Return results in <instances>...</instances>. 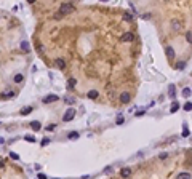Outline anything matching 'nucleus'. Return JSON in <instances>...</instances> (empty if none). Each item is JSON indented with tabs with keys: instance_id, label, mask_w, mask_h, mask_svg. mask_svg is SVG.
Returning <instances> with one entry per match:
<instances>
[{
	"instance_id": "16",
	"label": "nucleus",
	"mask_w": 192,
	"mask_h": 179,
	"mask_svg": "<svg viewBox=\"0 0 192 179\" xmlns=\"http://www.w3.org/2000/svg\"><path fill=\"white\" fill-rule=\"evenodd\" d=\"M24 139H26L27 142H35V138H34L32 134H26V136H24Z\"/></svg>"
},
{
	"instance_id": "4",
	"label": "nucleus",
	"mask_w": 192,
	"mask_h": 179,
	"mask_svg": "<svg viewBox=\"0 0 192 179\" xmlns=\"http://www.w3.org/2000/svg\"><path fill=\"white\" fill-rule=\"evenodd\" d=\"M59 98L56 96V94H48V96L43 99V104H51V103H56Z\"/></svg>"
},
{
	"instance_id": "28",
	"label": "nucleus",
	"mask_w": 192,
	"mask_h": 179,
	"mask_svg": "<svg viewBox=\"0 0 192 179\" xmlns=\"http://www.w3.org/2000/svg\"><path fill=\"white\" fill-rule=\"evenodd\" d=\"M75 83H77V82H75L74 79H70V80L67 82V85H69V86H75Z\"/></svg>"
},
{
	"instance_id": "7",
	"label": "nucleus",
	"mask_w": 192,
	"mask_h": 179,
	"mask_svg": "<svg viewBox=\"0 0 192 179\" xmlns=\"http://www.w3.org/2000/svg\"><path fill=\"white\" fill-rule=\"evenodd\" d=\"M55 66H58L59 69H64V67H66V61H64V59H61V58H58L56 61H55Z\"/></svg>"
},
{
	"instance_id": "11",
	"label": "nucleus",
	"mask_w": 192,
	"mask_h": 179,
	"mask_svg": "<svg viewBox=\"0 0 192 179\" xmlns=\"http://www.w3.org/2000/svg\"><path fill=\"white\" fill-rule=\"evenodd\" d=\"M165 51H166L168 58H173V56H175V50H173L171 46H166V48H165Z\"/></svg>"
},
{
	"instance_id": "12",
	"label": "nucleus",
	"mask_w": 192,
	"mask_h": 179,
	"mask_svg": "<svg viewBox=\"0 0 192 179\" xmlns=\"http://www.w3.org/2000/svg\"><path fill=\"white\" fill-rule=\"evenodd\" d=\"M32 112V106H27V107H24V109L21 110V114L22 115H27V114H31Z\"/></svg>"
},
{
	"instance_id": "32",
	"label": "nucleus",
	"mask_w": 192,
	"mask_h": 179,
	"mask_svg": "<svg viewBox=\"0 0 192 179\" xmlns=\"http://www.w3.org/2000/svg\"><path fill=\"white\" fill-rule=\"evenodd\" d=\"M13 94H15V93H13V91H11V90H10V91H8V93H3V96H5V98H7V96H13Z\"/></svg>"
},
{
	"instance_id": "22",
	"label": "nucleus",
	"mask_w": 192,
	"mask_h": 179,
	"mask_svg": "<svg viewBox=\"0 0 192 179\" xmlns=\"http://www.w3.org/2000/svg\"><path fill=\"white\" fill-rule=\"evenodd\" d=\"M183 136H184V138H187V136H189V130H187V125H184V130H183Z\"/></svg>"
},
{
	"instance_id": "21",
	"label": "nucleus",
	"mask_w": 192,
	"mask_h": 179,
	"mask_svg": "<svg viewBox=\"0 0 192 179\" xmlns=\"http://www.w3.org/2000/svg\"><path fill=\"white\" fill-rule=\"evenodd\" d=\"M179 109V106H178V103H173V106H171V114H175V112Z\"/></svg>"
},
{
	"instance_id": "27",
	"label": "nucleus",
	"mask_w": 192,
	"mask_h": 179,
	"mask_svg": "<svg viewBox=\"0 0 192 179\" xmlns=\"http://www.w3.org/2000/svg\"><path fill=\"white\" fill-rule=\"evenodd\" d=\"M123 18H125L127 21H131V19H133V16H131L130 13H125V16H123Z\"/></svg>"
},
{
	"instance_id": "13",
	"label": "nucleus",
	"mask_w": 192,
	"mask_h": 179,
	"mask_svg": "<svg viewBox=\"0 0 192 179\" xmlns=\"http://www.w3.org/2000/svg\"><path fill=\"white\" fill-rule=\"evenodd\" d=\"M171 26H173V29H175V31H179V29H181V22L175 19V21L171 22Z\"/></svg>"
},
{
	"instance_id": "35",
	"label": "nucleus",
	"mask_w": 192,
	"mask_h": 179,
	"mask_svg": "<svg viewBox=\"0 0 192 179\" xmlns=\"http://www.w3.org/2000/svg\"><path fill=\"white\" fill-rule=\"evenodd\" d=\"M3 166H5V163H3V160H0V170H2Z\"/></svg>"
},
{
	"instance_id": "24",
	"label": "nucleus",
	"mask_w": 192,
	"mask_h": 179,
	"mask_svg": "<svg viewBox=\"0 0 192 179\" xmlns=\"http://www.w3.org/2000/svg\"><path fill=\"white\" fill-rule=\"evenodd\" d=\"M10 157L13 158V160H19V155H18L16 152H10Z\"/></svg>"
},
{
	"instance_id": "2",
	"label": "nucleus",
	"mask_w": 192,
	"mask_h": 179,
	"mask_svg": "<svg viewBox=\"0 0 192 179\" xmlns=\"http://www.w3.org/2000/svg\"><path fill=\"white\" fill-rule=\"evenodd\" d=\"M74 115H75V109H72V107H70V109L66 110V114H64V117H63V120H64V122H70L72 118H74Z\"/></svg>"
},
{
	"instance_id": "33",
	"label": "nucleus",
	"mask_w": 192,
	"mask_h": 179,
	"mask_svg": "<svg viewBox=\"0 0 192 179\" xmlns=\"http://www.w3.org/2000/svg\"><path fill=\"white\" fill-rule=\"evenodd\" d=\"M74 101H75L74 98H66V103H67V104H70V103H74Z\"/></svg>"
},
{
	"instance_id": "19",
	"label": "nucleus",
	"mask_w": 192,
	"mask_h": 179,
	"mask_svg": "<svg viewBox=\"0 0 192 179\" xmlns=\"http://www.w3.org/2000/svg\"><path fill=\"white\" fill-rule=\"evenodd\" d=\"M186 39H187V42H189V43H192V32H190V31H187V32H186Z\"/></svg>"
},
{
	"instance_id": "31",
	"label": "nucleus",
	"mask_w": 192,
	"mask_h": 179,
	"mask_svg": "<svg viewBox=\"0 0 192 179\" xmlns=\"http://www.w3.org/2000/svg\"><path fill=\"white\" fill-rule=\"evenodd\" d=\"M56 126H55V125H48V126L45 128V130H48V131H53V130H55Z\"/></svg>"
},
{
	"instance_id": "3",
	"label": "nucleus",
	"mask_w": 192,
	"mask_h": 179,
	"mask_svg": "<svg viewBox=\"0 0 192 179\" xmlns=\"http://www.w3.org/2000/svg\"><path fill=\"white\" fill-rule=\"evenodd\" d=\"M120 40H122V42H133L135 40V35L131 34V32H125V34H122Z\"/></svg>"
},
{
	"instance_id": "9",
	"label": "nucleus",
	"mask_w": 192,
	"mask_h": 179,
	"mask_svg": "<svg viewBox=\"0 0 192 179\" xmlns=\"http://www.w3.org/2000/svg\"><path fill=\"white\" fill-rule=\"evenodd\" d=\"M176 179H190V174L187 171H184V173H179V174L176 176Z\"/></svg>"
},
{
	"instance_id": "34",
	"label": "nucleus",
	"mask_w": 192,
	"mask_h": 179,
	"mask_svg": "<svg viewBox=\"0 0 192 179\" xmlns=\"http://www.w3.org/2000/svg\"><path fill=\"white\" fill-rule=\"evenodd\" d=\"M166 157H168V154H160V158H162V160H165Z\"/></svg>"
},
{
	"instance_id": "5",
	"label": "nucleus",
	"mask_w": 192,
	"mask_h": 179,
	"mask_svg": "<svg viewBox=\"0 0 192 179\" xmlns=\"http://www.w3.org/2000/svg\"><path fill=\"white\" fill-rule=\"evenodd\" d=\"M130 99H131V96H130V93H127V91H123L122 94H120V101H122L123 104H127V103H130Z\"/></svg>"
},
{
	"instance_id": "1",
	"label": "nucleus",
	"mask_w": 192,
	"mask_h": 179,
	"mask_svg": "<svg viewBox=\"0 0 192 179\" xmlns=\"http://www.w3.org/2000/svg\"><path fill=\"white\" fill-rule=\"evenodd\" d=\"M72 10H74V5H72L70 2L61 3V7H59V11H58V15H56L55 18H56V19H61V18H63L64 15H69Z\"/></svg>"
},
{
	"instance_id": "23",
	"label": "nucleus",
	"mask_w": 192,
	"mask_h": 179,
	"mask_svg": "<svg viewBox=\"0 0 192 179\" xmlns=\"http://www.w3.org/2000/svg\"><path fill=\"white\" fill-rule=\"evenodd\" d=\"M67 136H69V139H77L79 138V133H69Z\"/></svg>"
},
{
	"instance_id": "26",
	"label": "nucleus",
	"mask_w": 192,
	"mask_h": 179,
	"mask_svg": "<svg viewBox=\"0 0 192 179\" xmlns=\"http://www.w3.org/2000/svg\"><path fill=\"white\" fill-rule=\"evenodd\" d=\"M46 144H50V139H48V138H43V139H42V146H46Z\"/></svg>"
},
{
	"instance_id": "14",
	"label": "nucleus",
	"mask_w": 192,
	"mask_h": 179,
	"mask_svg": "<svg viewBox=\"0 0 192 179\" xmlns=\"http://www.w3.org/2000/svg\"><path fill=\"white\" fill-rule=\"evenodd\" d=\"M22 79H24V77H22L21 74H16L13 80H15V83H21V82H22Z\"/></svg>"
},
{
	"instance_id": "30",
	"label": "nucleus",
	"mask_w": 192,
	"mask_h": 179,
	"mask_svg": "<svg viewBox=\"0 0 192 179\" xmlns=\"http://www.w3.org/2000/svg\"><path fill=\"white\" fill-rule=\"evenodd\" d=\"M37 177H39V179H48L46 174H43V173H39V176H37Z\"/></svg>"
},
{
	"instance_id": "10",
	"label": "nucleus",
	"mask_w": 192,
	"mask_h": 179,
	"mask_svg": "<svg viewBox=\"0 0 192 179\" xmlns=\"http://www.w3.org/2000/svg\"><path fill=\"white\" fill-rule=\"evenodd\" d=\"M98 91H96V90H91V91H88V98L90 99H96V98H98Z\"/></svg>"
},
{
	"instance_id": "6",
	"label": "nucleus",
	"mask_w": 192,
	"mask_h": 179,
	"mask_svg": "<svg viewBox=\"0 0 192 179\" xmlns=\"http://www.w3.org/2000/svg\"><path fill=\"white\" fill-rule=\"evenodd\" d=\"M120 176L122 177H130L131 176V168H122L120 170Z\"/></svg>"
},
{
	"instance_id": "18",
	"label": "nucleus",
	"mask_w": 192,
	"mask_h": 179,
	"mask_svg": "<svg viewBox=\"0 0 192 179\" xmlns=\"http://www.w3.org/2000/svg\"><path fill=\"white\" fill-rule=\"evenodd\" d=\"M184 110H186V112H190V110H192V103H190V101L184 104Z\"/></svg>"
},
{
	"instance_id": "36",
	"label": "nucleus",
	"mask_w": 192,
	"mask_h": 179,
	"mask_svg": "<svg viewBox=\"0 0 192 179\" xmlns=\"http://www.w3.org/2000/svg\"><path fill=\"white\" fill-rule=\"evenodd\" d=\"M3 141H5V139H3V138H0V144H2V142H3Z\"/></svg>"
},
{
	"instance_id": "37",
	"label": "nucleus",
	"mask_w": 192,
	"mask_h": 179,
	"mask_svg": "<svg viewBox=\"0 0 192 179\" xmlns=\"http://www.w3.org/2000/svg\"><path fill=\"white\" fill-rule=\"evenodd\" d=\"M53 179H59V177H53Z\"/></svg>"
},
{
	"instance_id": "8",
	"label": "nucleus",
	"mask_w": 192,
	"mask_h": 179,
	"mask_svg": "<svg viewBox=\"0 0 192 179\" xmlns=\"http://www.w3.org/2000/svg\"><path fill=\"white\" fill-rule=\"evenodd\" d=\"M31 128H32L34 131H40V128H42V123L35 120V122H32V123H31Z\"/></svg>"
},
{
	"instance_id": "15",
	"label": "nucleus",
	"mask_w": 192,
	"mask_h": 179,
	"mask_svg": "<svg viewBox=\"0 0 192 179\" xmlns=\"http://www.w3.org/2000/svg\"><path fill=\"white\" fill-rule=\"evenodd\" d=\"M190 94H192V91H190L189 88H184V90H183V96H184V98H189Z\"/></svg>"
},
{
	"instance_id": "25",
	"label": "nucleus",
	"mask_w": 192,
	"mask_h": 179,
	"mask_svg": "<svg viewBox=\"0 0 192 179\" xmlns=\"http://www.w3.org/2000/svg\"><path fill=\"white\" fill-rule=\"evenodd\" d=\"M168 90H170V96L173 98V96H175V85H170V88H168Z\"/></svg>"
},
{
	"instance_id": "20",
	"label": "nucleus",
	"mask_w": 192,
	"mask_h": 179,
	"mask_svg": "<svg viewBox=\"0 0 192 179\" xmlns=\"http://www.w3.org/2000/svg\"><path fill=\"white\" fill-rule=\"evenodd\" d=\"M21 48H22L24 51H29V43H27V42H22V43H21Z\"/></svg>"
},
{
	"instance_id": "17",
	"label": "nucleus",
	"mask_w": 192,
	"mask_h": 179,
	"mask_svg": "<svg viewBox=\"0 0 192 179\" xmlns=\"http://www.w3.org/2000/svg\"><path fill=\"white\" fill-rule=\"evenodd\" d=\"M184 67H186V62H184V61H179V62L176 64V69H178V70H183Z\"/></svg>"
},
{
	"instance_id": "29",
	"label": "nucleus",
	"mask_w": 192,
	"mask_h": 179,
	"mask_svg": "<svg viewBox=\"0 0 192 179\" xmlns=\"http://www.w3.org/2000/svg\"><path fill=\"white\" fill-rule=\"evenodd\" d=\"M123 122H125V120H123V117H118L117 120H115V123H117V125H122Z\"/></svg>"
}]
</instances>
